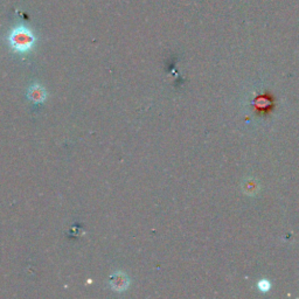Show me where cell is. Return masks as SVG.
<instances>
[{"label":"cell","mask_w":299,"mask_h":299,"mask_svg":"<svg viewBox=\"0 0 299 299\" xmlns=\"http://www.w3.org/2000/svg\"><path fill=\"white\" fill-rule=\"evenodd\" d=\"M34 35L26 27H18L10 35V43L14 51L25 53L33 47Z\"/></svg>","instance_id":"1"},{"label":"cell","mask_w":299,"mask_h":299,"mask_svg":"<svg viewBox=\"0 0 299 299\" xmlns=\"http://www.w3.org/2000/svg\"><path fill=\"white\" fill-rule=\"evenodd\" d=\"M111 286L112 289L116 290V291H124L125 289L128 288L129 285V281H128V277L125 276L124 273L122 272H118L114 275V276L111 277Z\"/></svg>","instance_id":"2"},{"label":"cell","mask_w":299,"mask_h":299,"mask_svg":"<svg viewBox=\"0 0 299 299\" xmlns=\"http://www.w3.org/2000/svg\"><path fill=\"white\" fill-rule=\"evenodd\" d=\"M28 97L35 103H41L46 98V91L40 86H32L28 90Z\"/></svg>","instance_id":"3"}]
</instances>
